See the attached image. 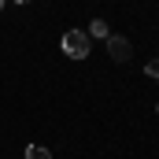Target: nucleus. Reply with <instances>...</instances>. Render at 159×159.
<instances>
[{
	"label": "nucleus",
	"instance_id": "f257e3e1",
	"mask_svg": "<svg viewBox=\"0 0 159 159\" xmlns=\"http://www.w3.org/2000/svg\"><path fill=\"white\" fill-rule=\"evenodd\" d=\"M63 52H67L70 59H85V56H89V34L67 30V34H63Z\"/></svg>",
	"mask_w": 159,
	"mask_h": 159
},
{
	"label": "nucleus",
	"instance_id": "f03ea898",
	"mask_svg": "<svg viewBox=\"0 0 159 159\" xmlns=\"http://www.w3.org/2000/svg\"><path fill=\"white\" fill-rule=\"evenodd\" d=\"M129 52H133V48H129V41H126V37H119V34L107 37V56H111L115 63H129Z\"/></svg>",
	"mask_w": 159,
	"mask_h": 159
},
{
	"label": "nucleus",
	"instance_id": "7ed1b4c3",
	"mask_svg": "<svg viewBox=\"0 0 159 159\" xmlns=\"http://www.w3.org/2000/svg\"><path fill=\"white\" fill-rule=\"evenodd\" d=\"M85 34H89V37H100V41H107V37H111V30H107V22H104V19H93Z\"/></svg>",
	"mask_w": 159,
	"mask_h": 159
},
{
	"label": "nucleus",
	"instance_id": "20e7f679",
	"mask_svg": "<svg viewBox=\"0 0 159 159\" xmlns=\"http://www.w3.org/2000/svg\"><path fill=\"white\" fill-rule=\"evenodd\" d=\"M26 159H52V152L44 144H26Z\"/></svg>",
	"mask_w": 159,
	"mask_h": 159
},
{
	"label": "nucleus",
	"instance_id": "39448f33",
	"mask_svg": "<svg viewBox=\"0 0 159 159\" xmlns=\"http://www.w3.org/2000/svg\"><path fill=\"white\" fill-rule=\"evenodd\" d=\"M144 74H148V78H156V81H159V59H152V63H144Z\"/></svg>",
	"mask_w": 159,
	"mask_h": 159
},
{
	"label": "nucleus",
	"instance_id": "423d86ee",
	"mask_svg": "<svg viewBox=\"0 0 159 159\" xmlns=\"http://www.w3.org/2000/svg\"><path fill=\"white\" fill-rule=\"evenodd\" d=\"M11 4H26V0H11Z\"/></svg>",
	"mask_w": 159,
	"mask_h": 159
},
{
	"label": "nucleus",
	"instance_id": "0eeeda50",
	"mask_svg": "<svg viewBox=\"0 0 159 159\" xmlns=\"http://www.w3.org/2000/svg\"><path fill=\"white\" fill-rule=\"evenodd\" d=\"M0 7H4V0H0Z\"/></svg>",
	"mask_w": 159,
	"mask_h": 159
},
{
	"label": "nucleus",
	"instance_id": "6e6552de",
	"mask_svg": "<svg viewBox=\"0 0 159 159\" xmlns=\"http://www.w3.org/2000/svg\"><path fill=\"white\" fill-rule=\"evenodd\" d=\"M156 111H159V104H156Z\"/></svg>",
	"mask_w": 159,
	"mask_h": 159
}]
</instances>
